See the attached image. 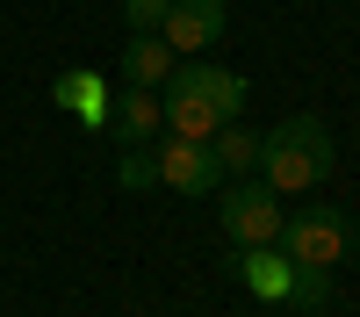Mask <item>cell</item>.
<instances>
[{
	"instance_id": "obj_1",
	"label": "cell",
	"mask_w": 360,
	"mask_h": 317,
	"mask_svg": "<svg viewBox=\"0 0 360 317\" xmlns=\"http://www.w3.org/2000/svg\"><path fill=\"white\" fill-rule=\"evenodd\" d=\"M332 166H339V137L324 115H281L274 130L259 137V181L274 188V195H317L324 181H332Z\"/></svg>"
},
{
	"instance_id": "obj_2",
	"label": "cell",
	"mask_w": 360,
	"mask_h": 317,
	"mask_svg": "<svg viewBox=\"0 0 360 317\" xmlns=\"http://www.w3.org/2000/svg\"><path fill=\"white\" fill-rule=\"evenodd\" d=\"M281 216H288L281 195L266 181H252V173H245V181H224V195H217V224H224V238L238 252H245V245H274L281 238Z\"/></svg>"
},
{
	"instance_id": "obj_3",
	"label": "cell",
	"mask_w": 360,
	"mask_h": 317,
	"mask_svg": "<svg viewBox=\"0 0 360 317\" xmlns=\"http://www.w3.org/2000/svg\"><path fill=\"white\" fill-rule=\"evenodd\" d=\"M288 259H303V267H339V259L353 252V224L339 209H324V202H310V209L281 216V238H274Z\"/></svg>"
},
{
	"instance_id": "obj_4",
	"label": "cell",
	"mask_w": 360,
	"mask_h": 317,
	"mask_svg": "<svg viewBox=\"0 0 360 317\" xmlns=\"http://www.w3.org/2000/svg\"><path fill=\"white\" fill-rule=\"evenodd\" d=\"M152 152H159V188H173V195H217L224 188V166H217L209 137H173L166 130Z\"/></svg>"
},
{
	"instance_id": "obj_5",
	"label": "cell",
	"mask_w": 360,
	"mask_h": 317,
	"mask_svg": "<svg viewBox=\"0 0 360 317\" xmlns=\"http://www.w3.org/2000/svg\"><path fill=\"white\" fill-rule=\"evenodd\" d=\"M224 29H231V8L224 0H173L166 22H159V37L173 58H202L209 44H224Z\"/></svg>"
},
{
	"instance_id": "obj_6",
	"label": "cell",
	"mask_w": 360,
	"mask_h": 317,
	"mask_svg": "<svg viewBox=\"0 0 360 317\" xmlns=\"http://www.w3.org/2000/svg\"><path fill=\"white\" fill-rule=\"evenodd\" d=\"M173 79L180 86H195V94L217 108V123H238V115H245V101H252V79L245 72H231V65H173Z\"/></svg>"
},
{
	"instance_id": "obj_7",
	"label": "cell",
	"mask_w": 360,
	"mask_h": 317,
	"mask_svg": "<svg viewBox=\"0 0 360 317\" xmlns=\"http://www.w3.org/2000/svg\"><path fill=\"white\" fill-rule=\"evenodd\" d=\"M231 274L245 281L259 303H288V274H295V259H288L281 245H245V252L231 245Z\"/></svg>"
},
{
	"instance_id": "obj_8",
	"label": "cell",
	"mask_w": 360,
	"mask_h": 317,
	"mask_svg": "<svg viewBox=\"0 0 360 317\" xmlns=\"http://www.w3.org/2000/svg\"><path fill=\"white\" fill-rule=\"evenodd\" d=\"M159 130H166L159 94H152V86H123L115 108H108V137L115 144H159Z\"/></svg>"
},
{
	"instance_id": "obj_9",
	"label": "cell",
	"mask_w": 360,
	"mask_h": 317,
	"mask_svg": "<svg viewBox=\"0 0 360 317\" xmlns=\"http://www.w3.org/2000/svg\"><path fill=\"white\" fill-rule=\"evenodd\" d=\"M51 101L65 108V115H79L86 130H108V108H115V86H108L101 72H58V86H51Z\"/></svg>"
},
{
	"instance_id": "obj_10",
	"label": "cell",
	"mask_w": 360,
	"mask_h": 317,
	"mask_svg": "<svg viewBox=\"0 0 360 317\" xmlns=\"http://www.w3.org/2000/svg\"><path fill=\"white\" fill-rule=\"evenodd\" d=\"M173 65H180V58L166 51L159 29H144V37H130V44H123V86H152V94H159Z\"/></svg>"
},
{
	"instance_id": "obj_11",
	"label": "cell",
	"mask_w": 360,
	"mask_h": 317,
	"mask_svg": "<svg viewBox=\"0 0 360 317\" xmlns=\"http://www.w3.org/2000/svg\"><path fill=\"white\" fill-rule=\"evenodd\" d=\"M209 144H217V166H224V181H245V173L259 166V130H245V123H224Z\"/></svg>"
},
{
	"instance_id": "obj_12",
	"label": "cell",
	"mask_w": 360,
	"mask_h": 317,
	"mask_svg": "<svg viewBox=\"0 0 360 317\" xmlns=\"http://www.w3.org/2000/svg\"><path fill=\"white\" fill-rule=\"evenodd\" d=\"M324 303H332V267H303V259H295V274H288V310L317 317Z\"/></svg>"
},
{
	"instance_id": "obj_13",
	"label": "cell",
	"mask_w": 360,
	"mask_h": 317,
	"mask_svg": "<svg viewBox=\"0 0 360 317\" xmlns=\"http://www.w3.org/2000/svg\"><path fill=\"white\" fill-rule=\"evenodd\" d=\"M115 188H130V195H152L159 188V152H152V144H123V159H115Z\"/></svg>"
},
{
	"instance_id": "obj_14",
	"label": "cell",
	"mask_w": 360,
	"mask_h": 317,
	"mask_svg": "<svg viewBox=\"0 0 360 317\" xmlns=\"http://www.w3.org/2000/svg\"><path fill=\"white\" fill-rule=\"evenodd\" d=\"M173 0H123V22H130V37H144V29H159L166 22Z\"/></svg>"
}]
</instances>
